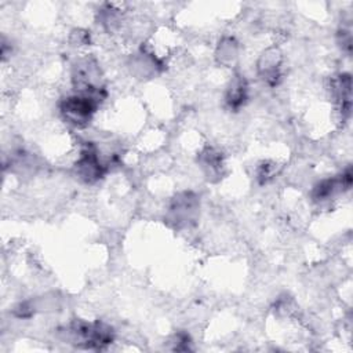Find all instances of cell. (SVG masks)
I'll list each match as a JSON object with an SVG mask.
<instances>
[{"mask_svg": "<svg viewBox=\"0 0 353 353\" xmlns=\"http://www.w3.org/2000/svg\"><path fill=\"white\" fill-rule=\"evenodd\" d=\"M97 103L98 101L95 98L81 94L79 97H70L65 99L61 109L70 123L76 125H84L91 119Z\"/></svg>", "mask_w": 353, "mask_h": 353, "instance_id": "1", "label": "cell"}]
</instances>
